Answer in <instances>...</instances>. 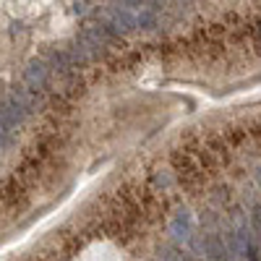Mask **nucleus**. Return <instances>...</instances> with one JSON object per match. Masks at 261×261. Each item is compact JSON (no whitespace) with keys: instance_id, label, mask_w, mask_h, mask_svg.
Instances as JSON below:
<instances>
[{"instance_id":"f257e3e1","label":"nucleus","mask_w":261,"mask_h":261,"mask_svg":"<svg viewBox=\"0 0 261 261\" xmlns=\"http://www.w3.org/2000/svg\"><path fill=\"white\" fill-rule=\"evenodd\" d=\"M26 115H29V110L21 105V102H18L13 94H10V92L0 97V120H3L5 126H10V128L21 126Z\"/></svg>"},{"instance_id":"f03ea898","label":"nucleus","mask_w":261,"mask_h":261,"mask_svg":"<svg viewBox=\"0 0 261 261\" xmlns=\"http://www.w3.org/2000/svg\"><path fill=\"white\" fill-rule=\"evenodd\" d=\"M50 65L44 60H31L29 68L24 71V81H26V89L29 92H39V89L47 86V78H50Z\"/></svg>"},{"instance_id":"7ed1b4c3","label":"nucleus","mask_w":261,"mask_h":261,"mask_svg":"<svg viewBox=\"0 0 261 261\" xmlns=\"http://www.w3.org/2000/svg\"><path fill=\"white\" fill-rule=\"evenodd\" d=\"M112 34H126L136 26V18L131 16V10L126 8H110L107 10V24H105Z\"/></svg>"},{"instance_id":"20e7f679","label":"nucleus","mask_w":261,"mask_h":261,"mask_svg":"<svg viewBox=\"0 0 261 261\" xmlns=\"http://www.w3.org/2000/svg\"><path fill=\"white\" fill-rule=\"evenodd\" d=\"M204 256H207L209 261H230L228 256V248H225V241H222V238L220 235H207V238H204Z\"/></svg>"},{"instance_id":"39448f33","label":"nucleus","mask_w":261,"mask_h":261,"mask_svg":"<svg viewBox=\"0 0 261 261\" xmlns=\"http://www.w3.org/2000/svg\"><path fill=\"white\" fill-rule=\"evenodd\" d=\"M173 233L178 241H191V214L183 209V212H178V217L173 222Z\"/></svg>"},{"instance_id":"423d86ee","label":"nucleus","mask_w":261,"mask_h":261,"mask_svg":"<svg viewBox=\"0 0 261 261\" xmlns=\"http://www.w3.org/2000/svg\"><path fill=\"white\" fill-rule=\"evenodd\" d=\"M13 144H16L13 128H10V126H5V123L0 120V152H3V149H10Z\"/></svg>"},{"instance_id":"0eeeda50","label":"nucleus","mask_w":261,"mask_h":261,"mask_svg":"<svg viewBox=\"0 0 261 261\" xmlns=\"http://www.w3.org/2000/svg\"><path fill=\"white\" fill-rule=\"evenodd\" d=\"M154 24H157V18H154L152 10H141L139 18H136V26H141V29H152Z\"/></svg>"},{"instance_id":"6e6552de","label":"nucleus","mask_w":261,"mask_h":261,"mask_svg":"<svg viewBox=\"0 0 261 261\" xmlns=\"http://www.w3.org/2000/svg\"><path fill=\"white\" fill-rule=\"evenodd\" d=\"M251 230L261 241V207H254V212H251Z\"/></svg>"},{"instance_id":"1a4fd4ad","label":"nucleus","mask_w":261,"mask_h":261,"mask_svg":"<svg viewBox=\"0 0 261 261\" xmlns=\"http://www.w3.org/2000/svg\"><path fill=\"white\" fill-rule=\"evenodd\" d=\"M86 10V3H76V13H84Z\"/></svg>"},{"instance_id":"9d476101","label":"nucleus","mask_w":261,"mask_h":261,"mask_svg":"<svg viewBox=\"0 0 261 261\" xmlns=\"http://www.w3.org/2000/svg\"><path fill=\"white\" fill-rule=\"evenodd\" d=\"M256 180H259V183H261V165H259V170H256Z\"/></svg>"}]
</instances>
